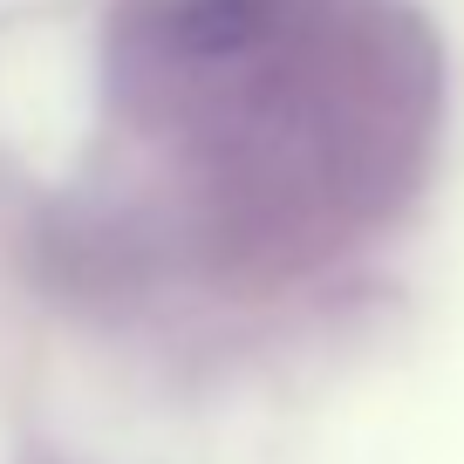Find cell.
<instances>
[{
  "mask_svg": "<svg viewBox=\"0 0 464 464\" xmlns=\"http://www.w3.org/2000/svg\"><path fill=\"white\" fill-rule=\"evenodd\" d=\"M110 123L212 274L287 280L417 198L444 55L403 0H116Z\"/></svg>",
  "mask_w": 464,
  "mask_h": 464,
  "instance_id": "1",
  "label": "cell"
}]
</instances>
